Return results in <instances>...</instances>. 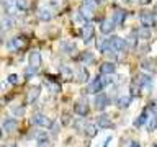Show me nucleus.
Returning <instances> with one entry per match:
<instances>
[{
	"label": "nucleus",
	"instance_id": "1",
	"mask_svg": "<svg viewBox=\"0 0 157 147\" xmlns=\"http://www.w3.org/2000/svg\"><path fill=\"white\" fill-rule=\"evenodd\" d=\"M111 82V78H103V77H97L93 78L92 83L88 85V93H100L103 88H105V85H108V83Z\"/></svg>",
	"mask_w": 157,
	"mask_h": 147
},
{
	"label": "nucleus",
	"instance_id": "2",
	"mask_svg": "<svg viewBox=\"0 0 157 147\" xmlns=\"http://www.w3.org/2000/svg\"><path fill=\"white\" fill-rule=\"evenodd\" d=\"M26 46V38H23V36H15L12 39H8V43H7V49L8 51H21V49Z\"/></svg>",
	"mask_w": 157,
	"mask_h": 147
},
{
	"label": "nucleus",
	"instance_id": "3",
	"mask_svg": "<svg viewBox=\"0 0 157 147\" xmlns=\"http://www.w3.org/2000/svg\"><path fill=\"white\" fill-rule=\"evenodd\" d=\"M128 49V43H126V39H123V38H110V51L113 52H123V51H126Z\"/></svg>",
	"mask_w": 157,
	"mask_h": 147
},
{
	"label": "nucleus",
	"instance_id": "4",
	"mask_svg": "<svg viewBox=\"0 0 157 147\" xmlns=\"http://www.w3.org/2000/svg\"><path fill=\"white\" fill-rule=\"evenodd\" d=\"M2 8L8 17H13V15L20 13V10L17 7V0H2Z\"/></svg>",
	"mask_w": 157,
	"mask_h": 147
},
{
	"label": "nucleus",
	"instance_id": "5",
	"mask_svg": "<svg viewBox=\"0 0 157 147\" xmlns=\"http://www.w3.org/2000/svg\"><path fill=\"white\" fill-rule=\"evenodd\" d=\"M43 62V57H41V52L39 51H31L28 56V66L29 69H33V70H36V69H39V66H41Z\"/></svg>",
	"mask_w": 157,
	"mask_h": 147
},
{
	"label": "nucleus",
	"instance_id": "6",
	"mask_svg": "<svg viewBox=\"0 0 157 147\" xmlns=\"http://www.w3.org/2000/svg\"><path fill=\"white\" fill-rule=\"evenodd\" d=\"M31 121H33L34 126H39V127H49L52 124L51 119H49L46 115H43V113H36V115L31 118Z\"/></svg>",
	"mask_w": 157,
	"mask_h": 147
},
{
	"label": "nucleus",
	"instance_id": "7",
	"mask_svg": "<svg viewBox=\"0 0 157 147\" xmlns=\"http://www.w3.org/2000/svg\"><path fill=\"white\" fill-rule=\"evenodd\" d=\"M139 20H141L142 26H146V28L155 26V17H154V13H151V12H141Z\"/></svg>",
	"mask_w": 157,
	"mask_h": 147
},
{
	"label": "nucleus",
	"instance_id": "8",
	"mask_svg": "<svg viewBox=\"0 0 157 147\" xmlns=\"http://www.w3.org/2000/svg\"><path fill=\"white\" fill-rule=\"evenodd\" d=\"M93 103H95V108H97V110L103 111L108 105H110V98H108L105 93H100V95L95 96V101H93Z\"/></svg>",
	"mask_w": 157,
	"mask_h": 147
},
{
	"label": "nucleus",
	"instance_id": "9",
	"mask_svg": "<svg viewBox=\"0 0 157 147\" xmlns=\"http://www.w3.org/2000/svg\"><path fill=\"white\" fill-rule=\"evenodd\" d=\"M88 110H90V108H88V103L85 100H78L75 105H74V111H75L78 116H87Z\"/></svg>",
	"mask_w": 157,
	"mask_h": 147
},
{
	"label": "nucleus",
	"instance_id": "10",
	"mask_svg": "<svg viewBox=\"0 0 157 147\" xmlns=\"http://www.w3.org/2000/svg\"><path fill=\"white\" fill-rule=\"evenodd\" d=\"M141 69L149 74H155L157 72V62L154 59H144V61L141 62Z\"/></svg>",
	"mask_w": 157,
	"mask_h": 147
},
{
	"label": "nucleus",
	"instance_id": "11",
	"mask_svg": "<svg viewBox=\"0 0 157 147\" xmlns=\"http://www.w3.org/2000/svg\"><path fill=\"white\" fill-rule=\"evenodd\" d=\"M54 17V10L49 8V7H43L38 10V18L41 20V21H49V20H52Z\"/></svg>",
	"mask_w": 157,
	"mask_h": 147
},
{
	"label": "nucleus",
	"instance_id": "12",
	"mask_svg": "<svg viewBox=\"0 0 157 147\" xmlns=\"http://www.w3.org/2000/svg\"><path fill=\"white\" fill-rule=\"evenodd\" d=\"M132 36H136L139 41H147V39L151 38V29L146 28V26H141L139 29H136V31H132Z\"/></svg>",
	"mask_w": 157,
	"mask_h": 147
},
{
	"label": "nucleus",
	"instance_id": "13",
	"mask_svg": "<svg viewBox=\"0 0 157 147\" xmlns=\"http://www.w3.org/2000/svg\"><path fill=\"white\" fill-rule=\"evenodd\" d=\"M93 33H95V28H93V24L87 23L85 26H82V39L85 43H88L90 39L93 38Z\"/></svg>",
	"mask_w": 157,
	"mask_h": 147
},
{
	"label": "nucleus",
	"instance_id": "14",
	"mask_svg": "<svg viewBox=\"0 0 157 147\" xmlns=\"http://www.w3.org/2000/svg\"><path fill=\"white\" fill-rule=\"evenodd\" d=\"M39 93H41V88H39V87H31V88H29V92L26 95V103H28V105H31V103H34L38 100Z\"/></svg>",
	"mask_w": 157,
	"mask_h": 147
},
{
	"label": "nucleus",
	"instance_id": "15",
	"mask_svg": "<svg viewBox=\"0 0 157 147\" xmlns=\"http://www.w3.org/2000/svg\"><path fill=\"white\" fill-rule=\"evenodd\" d=\"M126 17H128V13L124 12V10L118 8V10H115L111 20H113V23H115V24H123V23H124V20H126Z\"/></svg>",
	"mask_w": 157,
	"mask_h": 147
},
{
	"label": "nucleus",
	"instance_id": "16",
	"mask_svg": "<svg viewBox=\"0 0 157 147\" xmlns=\"http://www.w3.org/2000/svg\"><path fill=\"white\" fill-rule=\"evenodd\" d=\"M72 20H74V24H75V26H80V28L85 26V24L88 23V18L82 12H75V13H74V17H72Z\"/></svg>",
	"mask_w": 157,
	"mask_h": 147
},
{
	"label": "nucleus",
	"instance_id": "17",
	"mask_svg": "<svg viewBox=\"0 0 157 147\" xmlns=\"http://www.w3.org/2000/svg\"><path fill=\"white\" fill-rule=\"evenodd\" d=\"M100 72L103 75H110V74H115L116 72V66L113 62H103L100 66Z\"/></svg>",
	"mask_w": 157,
	"mask_h": 147
},
{
	"label": "nucleus",
	"instance_id": "18",
	"mask_svg": "<svg viewBox=\"0 0 157 147\" xmlns=\"http://www.w3.org/2000/svg\"><path fill=\"white\" fill-rule=\"evenodd\" d=\"M97 124L100 127H113V121L110 119L108 115H100L97 118Z\"/></svg>",
	"mask_w": 157,
	"mask_h": 147
},
{
	"label": "nucleus",
	"instance_id": "19",
	"mask_svg": "<svg viewBox=\"0 0 157 147\" xmlns=\"http://www.w3.org/2000/svg\"><path fill=\"white\" fill-rule=\"evenodd\" d=\"M97 47H98V51L100 52H110V38H101V39H98V43H97Z\"/></svg>",
	"mask_w": 157,
	"mask_h": 147
},
{
	"label": "nucleus",
	"instance_id": "20",
	"mask_svg": "<svg viewBox=\"0 0 157 147\" xmlns=\"http://www.w3.org/2000/svg\"><path fill=\"white\" fill-rule=\"evenodd\" d=\"M115 28H116V24L113 23V20H105V21H101V24H100V29H101V33H103V34L111 33Z\"/></svg>",
	"mask_w": 157,
	"mask_h": 147
},
{
	"label": "nucleus",
	"instance_id": "21",
	"mask_svg": "<svg viewBox=\"0 0 157 147\" xmlns=\"http://www.w3.org/2000/svg\"><path fill=\"white\" fill-rule=\"evenodd\" d=\"M93 10H95V2H93V0H85V2H83V5H82V10H80V12L85 15V17H88L90 13H93Z\"/></svg>",
	"mask_w": 157,
	"mask_h": 147
},
{
	"label": "nucleus",
	"instance_id": "22",
	"mask_svg": "<svg viewBox=\"0 0 157 147\" xmlns=\"http://www.w3.org/2000/svg\"><path fill=\"white\" fill-rule=\"evenodd\" d=\"M12 26H15V20L12 17H7V18L0 20V31H8Z\"/></svg>",
	"mask_w": 157,
	"mask_h": 147
},
{
	"label": "nucleus",
	"instance_id": "23",
	"mask_svg": "<svg viewBox=\"0 0 157 147\" xmlns=\"http://www.w3.org/2000/svg\"><path fill=\"white\" fill-rule=\"evenodd\" d=\"M17 119H13V118H7V119L3 121V124H2V127H3V131H7V132H12L15 127H17Z\"/></svg>",
	"mask_w": 157,
	"mask_h": 147
},
{
	"label": "nucleus",
	"instance_id": "24",
	"mask_svg": "<svg viewBox=\"0 0 157 147\" xmlns=\"http://www.w3.org/2000/svg\"><path fill=\"white\" fill-rule=\"evenodd\" d=\"M131 105V96H120L116 100V106L121 108V110H124V108H128Z\"/></svg>",
	"mask_w": 157,
	"mask_h": 147
},
{
	"label": "nucleus",
	"instance_id": "25",
	"mask_svg": "<svg viewBox=\"0 0 157 147\" xmlns=\"http://www.w3.org/2000/svg\"><path fill=\"white\" fill-rule=\"evenodd\" d=\"M61 49L66 54H69V56H72L74 52H75V46L74 44H71V43H67V41H62L61 43Z\"/></svg>",
	"mask_w": 157,
	"mask_h": 147
},
{
	"label": "nucleus",
	"instance_id": "26",
	"mask_svg": "<svg viewBox=\"0 0 157 147\" xmlns=\"http://www.w3.org/2000/svg\"><path fill=\"white\" fill-rule=\"evenodd\" d=\"M36 141H38V145H41V147H46L49 144V139H48V136L44 134L43 131H39L38 134H36Z\"/></svg>",
	"mask_w": 157,
	"mask_h": 147
},
{
	"label": "nucleus",
	"instance_id": "27",
	"mask_svg": "<svg viewBox=\"0 0 157 147\" xmlns=\"http://www.w3.org/2000/svg\"><path fill=\"white\" fill-rule=\"evenodd\" d=\"M146 126H147V129H149V131H155L157 129V115H152L149 119H147Z\"/></svg>",
	"mask_w": 157,
	"mask_h": 147
},
{
	"label": "nucleus",
	"instance_id": "28",
	"mask_svg": "<svg viewBox=\"0 0 157 147\" xmlns=\"http://www.w3.org/2000/svg\"><path fill=\"white\" fill-rule=\"evenodd\" d=\"M85 134L88 137H95L98 134V129H97V126L95 124H87L85 126Z\"/></svg>",
	"mask_w": 157,
	"mask_h": 147
},
{
	"label": "nucleus",
	"instance_id": "29",
	"mask_svg": "<svg viewBox=\"0 0 157 147\" xmlns=\"http://www.w3.org/2000/svg\"><path fill=\"white\" fill-rule=\"evenodd\" d=\"M147 119H149V110H144V111H142V115L139 116V119L136 121V126H142V124H146Z\"/></svg>",
	"mask_w": 157,
	"mask_h": 147
},
{
	"label": "nucleus",
	"instance_id": "30",
	"mask_svg": "<svg viewBox=\"0 0 157 147\" xmlns=\"http://www.w3.org/2000/svg\"><path fill=\"white\" fill-rule=\"evenodd\" d=\"M17 7L20 10V13L26 12L28 10V0H17Z\"/></svg>",
	"mask_w": 157,
	"mask_h": 147
},
{
	"label": "nucleus",
	"instance_id": "31",
	"mask_svg": "<svg viewBox=\"0 0 157 147\" xmlns=\"http://www.w3.org/2000/svg\"><path fill=\"white\" fill-rule=\"evenodd\" d=\"M77 77L78 78H75V80H78V82H87V78H88V74L83 70V69H78V72H77Z\"/></svg>",
	"mask_w": 157,
	"mask_h": 147
},
{
	"label": "nucleus",
	"instance_id": "32",
	"mask_svg": "<svg viewBox=\"0 0 157 147\" xmlns=\"http://www.w3.org/2000/svg\"><path fill=\"white\" fill-rule=\"evenodd\" d=\"M93 54L92 52H85V54H82V62L83 64H90V62H93Z\"/></svg>",
	"mask_w": 157,
	"mask_h": 147
},
{
	"label": "nucleus",
	"instance_id": "33",
	"mask_svg": "<svg viewBox=\"0 0 157 147\" xmlns=\"http://www.w3.org/2000/svg\"><path fill=\"white\" fill-rule=\"evenodd\" d=\"M61 72H62V75H64V77H67V78H74V72H72L69 67H62V69H61Z\"/></svg>",
	"mask_w": 157,
	"mask_h": 147
},
{
	"label": "nucleus",
	"instance_id": "34",
	"mask_svg": "<svg viewBox=\"0 0 157 147\" xmlns=\"http://www.w3.org/2000/svg\"><path fill=\"white\" fill-rule=\"evenodd\" d=\"M8 82L10 83H18V75H15V74L13 75H8Z\"/></svg>",
	"mask_w": 157,
	"mask_h": 147
},
{
	"label": "nucleus",
	"instance_id": "35",
	"mask_svg": "<svg viewBox=\"0 0 157 147\" xmlns=\"http://www.w3.org/2000/svg\"><path fill=\"white\" fill-rule=\"evenodd\" d=\"M62 123H64V124H67V123H69V115H64L62 116Z\"/></svg>",
	"mask_w": 157,
	"mask_h": 147
},
{
	"label": "nucleus",
	"instance_id": "36",
	"mask_svg": "<svg viewBox=\"0 0 157 147\" xmlns=\"http://www.w3.org/2000/svg\"><path fill=\"white\" fill-rule=\"evenodd\" d=\"M110 141H111V137H106V141L103 142V147H108V142H110Z\"/></svg>",
	"mask_w": 157,
	"mask_h": 147
},
{
	"label": "nucleus",
	"instance_id": "37",
	"mask_svg": "<svg viewBox=\"0 0 157 147\" xmlns=\"http://www.w3.org/2000/svg\"><path fill=\"white\" fill-rule=\"evenodd\" d=\"M129 147H139V142H131Z\"/></svg>",
	"mask_w": 157,
	"mask_h": 147
},
{
	"label": "nucleus",
	"instance_id": "38",
	"mask_svg": "<svg viewBox=\"0 0 157 147\" xmlns=\"http://www.w3.org/2000/svg\"><path fill=\"white\" fill-rule=\"evenodd\" d=\"M149 2H151V0H139L141 5H146V3H149Z\"/></svg>",
	"mask_w": 157,
	"mask_h": 147
},
{
	"label": "nucleus",
	"instance_id": "39",
	"mask_svg": "<svg viewBox=\"0 0 157 147\" xmlns=\"http://www.w3.org/2000/svg\"><path fill=\"white\" fill-rule=\"evenodd\" d=\"M7 147H17V144H15V142H10V144H8Z\"/></svg>",
	"mask_w": 157,
	"mask_h": 147
},
{
	"label": "nucleus",
	"instance_id": "40",
	"mask_svg": "<svg viewBox=\"0 0 157 147\" xmlns=\"http://www.w3.org/2000/svg\"><path fill=\"white\" fill-rule=\"evenodd\" d=\"M123 2H126V3H131V2H134V0H123Z\"/></svg>",
	"mask_w": 157,
	"mask_h": 147
},
{
	"label": "nucleus",
	"instance_id": "41",
	"mask_svg": "<svg viewBox=\"0 0 157 147\" xmlns=\"http://www.w3.org/2000/svg\"><path fill=\"white\" fill-rule=\"evenodd\" d=\"M154 13H157V3L154 5Z\"/></svg>",
	"mask_w": 157,
	"mask_h": 147
},
{
	"label": "nucleus",
	"instance_id": "42",
	"mask_svg": "<svg viewBox=\"0 0 157 147\" xmlns=\"http://www.w3.org/2000/svg\"><path fill=\"white\" fill-rule=\"evenodd\" d=\"M0 137H2V131H0Z\"/></svg>",
	"mask_w": 157,
	"mask_h": 147
},
{
	"label": "nucleus",
	"instance_id": "43",
	"mask_svg": "<svg viewBox=\"0 0 157 147\" xmlns=\"http://www.w3.org/2000/svg\"><path fill=\"white\" fill-rule=\"evenodd\" d=\"M0 43H2V38H0Z\"/></svg>",
	"mask_w": 157,
	"mask_h": 147
},
{
	"label": "nucleus",
	"instance_id": "44",
	"mask_svg": "<svg viewBox=\"0 0 157 147\" xmlns=\"http://www.w3.org/2000/svg\"><path fill=\"white\" fill-rule=\"evenodd\" d=\"M155 147H157V145H155Z\"/></svg>",
	"mask_w": 157,
	"mask_h": 147
}]
</instances>
